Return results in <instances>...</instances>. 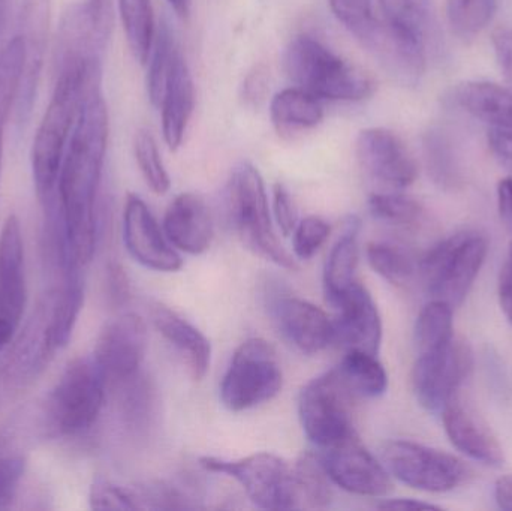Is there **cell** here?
<instances>
[{"instance_id": "cell-18", "label": "cell", "mask_w": 512, "mask_h": 511, "mask_svg": "<svg viewBox=\"0 0 512 511\" xmlns=\"http://www.w3.org/2000/svg\"><path fill=\"white\" fill-rule=\"evenodd\" d=\"M277 329L295 348L306 354H318L334 344L333 318L307 300L277 293L268 302Z\"/></svg>"}, {"instance_id": "cell-1", "label": "cell", "mask_w": 512, "mask_h": 511, "mask_svg": "<svg viewBox=\"0 0 512 511\" xmlns=\"http://www.w3.org/2000/svg\"><path fill=\"white\" fill-rule=\"evenodd\" d=\"M102 75L89 83L57 183L63 267H84L98 242V197L107 155L110 119Z\"/></svg>"}, {"instance_id": "cell-14", "label": "cell", "mask_w": 512, "mask_h": 511, "mask_svg": "<svg viewBox=\"0 0 512 511\" xmlns=\"http://www.w3.org/2000/svg\"><path fill=\"white\" fill-rule=\"evenodd\" d=\"M27 302L20 221L9 215L0 231V353L14 341Z\"/></svg>"}, {"instance_id": "cell-6", "label": "cell", "mask_w": 512, "mask_h": 511, "mask_svg": "<svg viewBox=\"0 0 512 511\" xmlns=\"http://www.w3.org/2000/svg\"><path fill=\"white\" fill-rule=\"evenodd\" d=\"M489 254V240L477 231H462L426 252L418 273L430 296L457 306L466 299Z\"/></svg>"}, {"instance_id": "cell-57", "label": "cell", "mask_w": 512, "mask_h": 511, "mask_svg": "<svg viewBox=\"0 0 512 511\" xmlns=\"http://www.w3.org/2000/svg\"><path fill=\"white\" fill-rule=\"evenodd\" d=\"M168 2L173 6L174 11H176V14L179 15V17H188L191 0H168Z\"/></svg>"}, {"instance_id": "cell-19", "label": "cell", "mask_w": 512, "mask_h": 511, "mask_svg": "<svg viewBox=\"0 0 512 511\" xmlns=\"http://www.w3.org/2000/svg\"><path fill=\"white\" fill-rule=\"evenodd\" d=\"M357 39L394 80L405 86L420 83L426 72V42L402 35L379 18L357 35Z\"/></svg>"}, {"instance_id": "cell-33", "label": "cell", "mask_w": 512, "mask_h": 511, "mask_svg": "<svg viewBox=\"0 0 512 511\" xmlns=\"http://www.w3.org/2000/svg\"><path fill=\"white\" fill-rule=\"evenodd\" d=\"M120 18L132 56L146 65L155 39V18L150 0H119Z\"/></svg>"}, {"instance_id": "cell-12", "label": "cell", "mask_w": 512, "mask_h": 511, "mask_svg": "<svg viewBox=\"0 0 512 511\" xmlns=\"http://www.w3.org/2000/svg\"><path fill=\"white\" fill-rule=\"evenodd\" d=\"M147 341L146 323L132 312L119 315L102 327L93 357L108 386H119L141 372Z\"/></svg>"}, {"instance_id": "cell-48", "label": "cell", "mask_w": 512, "mask_h": 511, "mask_svg": "<svg viewBox=\"0 0 512 511\" xmlns=\"http://www.w3.org/2000/svg\"><path fill=\"white\" fill-rule=\"evenodd\" d=\"M268 83H270V77H268L267 68L264 65L255 66L243 83L242 96L246 105L252 108L261 107L267 96Z\"/></svg>"}, {"instance_id": "cell-7", "label": "cell", "mask_w": 512, "mask_h": 511, "mask_svg": "<svg viewBox=\"0 0 512 511\" xmlns=\"http://www.w3.org/2000/svg\"><path fill=\"white\" fill-rule=\"evenodd\" d=\"M283 386L282 366L276 350L261 338L243 342L225 372L221 401L233 413L270 402Z\"/></svg>"}, {"instance_id": "cell-49", "label": "cell", "mask_w": 512, "mask_h": 511, "mask_svg": "<svg viewBox=\"0 0 512 511\" xmlns=\"http://www.w3.org/2000/svg\"><path fill=\"white\" fill-rule=\"evenodd\" d=\"M492 42L502 74L512 86V27L496 29L493 32Z\"/></svg>"}, {"instance_id": "cell-55", "label": "cell", "mask_w": 512, "mask_h": 511, "mask_svg": "<svg viewBox=\"0 0 512 511\" xmlns=\"http://www.w3.org/2000/svg\"><path fill=\"white\" fill-rule=\"evenodd\" d=\"M382 510H439L441 507L424 501L411 500V498H396V500H384L378 504Z\"/></svg>"}, {"instance_id": "cell-10", "label": "cell", "mask_w": 512, "mask_h": 511, "mask_svg": "<svg viewBox=\"0 0 512 511\" xmlns=\"http://www.w3.org/2000/svg\"><path fill=\"white\" fill-rule=\"evenodd\" d=\"M382 458L388 473L403 485L432 494L454 491L471 477V470L456 456L412 441H390Z\"/></svg>"}, {"instance_id": "cell-52", "label": "cell", "mask_w": 512, "mask_h": 511, "mask_svg": "<svg viewBox=\"0 0 512 511\" xmlns=\"http://www.w3.org/2000/svg\"><path fill=\"white\" fill-rule=\"evenodd\" d=\"M108 287L110 297L117 305H123L129 299V282L125 270L119 264H111L108 269Z\"/></svg>"}, {"instance_id": "cell-38", "label": "cell", "mask_w": 512, "mask_h": 511, "mask_svg": "<svg viewBox=\"0 0 512 511\" xmlns=\"http://www.w3.org/2000/svg\"><path fill=\"white\" fill-rule=\"evenodd\" d=\"M382 20L402 35L426 42L430 0H379Z\"/></svg>"}, {"instance_id": "cell-5", "label": "cell", "mask_w": 512, "mask_h": 511, "mask_svg": "<svg viewBox=\"0 0 512 511\" xmlns=\"http://www.w3.org/2000/svg\"><path fill=\"white\" fill-rule=\"evenodd\" d=\"M107 387V380L95 357L72 360L47 399V420L51 431L63 438L87 434L101 416Z\"/></svg>"}, {"instance_id": "cell-45", "label": "cell", "mask_w": 512, "mask_h": 511, "mask_svg": "<svg viewBox=\"0 0 512 511\" xmlns=\"http://www.w3.org/2000/svg\"><path fill=\"white\" fill-rule=\"evenodd\" d=\"M331 11L337 20L351 30L352 35H360L373 20V0H328Z\"/></svg>"}, {"instance_id": "cell-30", "label": "cell", "mask_w": 512, "mask_h": 511, "mask_svg": "<svg viewBox=\"0 0 512 511\" xmlns=\"http://www.w3.org/2000/svg\"><path fill=\"white\" fill-rule=\"evenodd\" d=\"M423 156L427 174L438 188L456 191L463 185L456 147L447 132L430 128L423 135Z\"/></svg>"}, {"instance_id": "cell-39", "label": "cell", "mask_w": 512, "mask_h": 511, "mask_svg": "<svg viewBox=\"0 0 512 511\" xmlns=\"http://www.w3.org/2000/svg\"><path fill=\"white\" fill-rule=\"evenodd\" d=\"M496 11L498 0H448V23L459 38L471 39L492 23Z\"/></svg>"}, {"instance_id": "cell-56", "label": "cell", "mask_w": 512, "mask_h": 511, "mask_svg": "<svg viewBox=\"0 0 512 511\" xmlns=\"http://www.w3.org/2000/svg\"><path fill=\"white\" fill-rule=\"evenodd\" d=\"M495 498L499 509L512 511V476H504L496 482Z\"/></svg>"}, {"instance_id": "cell-4", "label": "cell", "mask_w": 512, "mask_h": 511, "mask_svg": "<svg viewBox=\"0 0 512 511\" xmlns=\"http://www.w3.org/2000/svg\"><path fill=\"white\" fill-rule=\"evenodd\" d=\"M227 209L237 236L249 251L282 269H298L274 231L264 180L251 162H242L231 173Z\"/></svg>"}, {"instance_id": "cell-15", "label": "cell", "mask_w": 512, "mask_h": 511, "mask_svg": "<svg viewBox=\"0 0 512 511\" xmlns=\"http://www.w3.org/2000/svg\"><path fill=\"white\" fill-rule=\"evenodd\" d=\"M355 153L364 173L384 188L400 191L417 180V161L405 141L390 129L361 131L355 143Z\"/></svg>"}, {"instance_id": "cell-20", "label": "cell", "mask_w": 512, "mask_h": 511, "mask_svg": "<svg viewBox=\"0 0 512 511\" xmlns=\"http://www.w3.org/2000/svg\"><path fill=\"white\" fill-rule=\"evenodd\" d=\"M334 344L343 350H360L378 356L382 342V320L372 294L360 281L334 305Z\"/></svg>"}, {"instance_id": "cell-24", "label": "cell", "mask_w": 512, "mask_h": 511, "mask_svg": "<svg viewBox=\"0 0 512 511\" xmlns=\"http://www.w3.org/2000/svg\"><path fill=\"white\" fill-rule=\"evenodd\" d=\"M162 132L171 152H176L185 140L189 122L195 108V86L185 57L177 51L173 68L168 75L167 86L162 96Z\"/></svg>"}, {"instance_id": "cell-17", "label": "cell", "mask_w": 512, "mask_h": 511, "mask_svg": "<svg viewBox=\"0 0 512 511\" xmlns=\"http://www.w3.org/2000/svg\"><path fill=\"white\" fill-rule=\"evenodd\" d=\"M51 23V0H23L18 33L24 44V69L15 105V122L23 128L29 122L36 99L42 66L47 53Z\"/></svg>"}, {"instance_id": "cell-46", "label": "cell", "mask_w": 512, "mask_h": 511, "mask_svg": "<svg viewBox=\"0 0 512 511\" xmlns=\"http://www.w3.org/2000/svg\"><path fill=\"white\" fill-rule=\"evenodd\" d=\"M26 464L21 456L0 458V510L8 509L18 492Z\"/></svg>"}, {"instance_id": "cell-32", "label": "cell", "mask_w": 512, "mask_h": 511, "mask_svg": "<svg viewBox=\"0 0 512 511\" xmlns=\"http://www.w3.org/2000/svg\"><path fill=\"white\" fill-rule=\"evenodd\" d=\"M24 69V44L15 35L0 51V173H2L3 138L12 111L17 105Z\"/></svg>"}, {"instance_id": "cell-29", "label": "cell", "mask_w": 512, "mask_h": 511, "mask_svg": "<svg viewBox=\"0 0 512 511\" xmlns=\"http://www.w3.org/2000/svg\"><path fill=\"white\" fill-rule=\"evenodd\" d=\"M355 398H379L388 389V374L376 354L348 350L336 368Z\"/></svg>"}, {"instance_id": "cell-35", "label": "cell", "mask_w": 512, "mask_h": 511, "mask_svg": "<svg viewBox=\"0 0 512 511\" xmlns=\"http://www.w3.org/2000/svg\"><path fill=\"white\" fill-rule=\"evenodd\" d=\"M369 210L376 221L403 230L420 227L426 218V210L420 201L397 191L370 195Z\"/></svg>"}, {"instance_id": "cell-36", "label": "cell", "mask_w": 512, "mask_h": 511, "mask_svg": "<svg viewBox=\"0 0 512 511\" xmlns=\"http://www.w3.org/2000/svg\"><path fill=\"white\" fill-rule=\"evenodd\" d=\"M454 339L453 306L433 299L424 306L415 324L418 354L439 350Z\"/></svg>"}, {"instance_id": "cell-50", "label": "cell", "mask_w": 512, "mask_h": 511, "mask_svg": "<svg viewBox=\"0 0 512 511\" xmlns=\"http://www.w3.org/2000/svg\"><path fill=\"white\" fill-rule=\"evenodd\" d=\"M83 8L96 30L105 39L110 38L111 23H113L110 0H86L83 3Z\"/></svg>"}, {"instance_id": "cell-41", "label": "cell", "mask_w": 512, "mask_h": 511, "mask_svg": "<svg viewBox=\"0 0 512 511\" xmlns=\"http://www.w3.org/2000/svg\"><path fill=\"white\" fill-rule=\"evenodd\" d=\"M134 152L138 168H140L147 186L155 194H167L171 188V179L164 162H162L158 143L149 129H140L135 135Z\"/></svg>"}, {"instance_id": "cell-44", "label": "cell", "mask_w": 512, "mask_h": 511, "mask_svg": "<svg viewBox=\"0 0 512 511\" xmlns=\"http://www.w3.org/2000/svg\"><path fill=\"white\" fill-rule=\"evenodd\" d=\"M89 504L93 510H138L134 489L123 488L104 477L93 480Z\"/></svg>"}, {"instance_id": "cell-9", "label": "cell", "mask_w": 512, "mask_h": 511, "mask_svg": "<svg viewBox=\"0 0 512 511\" xmlns=\"http://www.w3.org/2000/svg\"><path fill=\"white\" fill-rule=\"evenodd\" d=\"M200 465L236 480L259 509L295 510L294 470L280 456L261 452L234 461L204 456Z\"/></svg>"}, {"instance_id": "cell-34", "label": "cell", "mask_w": 512, "mask_h": 511, "mask_svg": "<svg viewBox=\"0 0 512 511\" xmlns=\"http://www.w3.org/2000/svg\"><path fill=\"white\" fill-rule=\"evenodd\" d=\"M123 420L129 428L143 431L152 423L156 414V390L146 375L138 372L135 377L116 386Z\"/></svg>"}, {"instance_id": "cell-42", "label": "cell", "mask_w": 512, "mask_h": 511, "mask_svg": "<svg viewBox=\"0 0 512 511\" xmlns=\"http://www.w3.org/2000/svg\"><path fill=\"white\" fill-rule=\"evenodd\" d=\"M132 489L138 510H185L197 507L189 492L173 483L150 482Z\"/></svg>"}, {"instance_id": "cell-28", "label": "cell", "mask_w": 512, "mask_h": 511, "mask_svg": "<svg viewBox=\"0 0 512 511\" xmlns=\"http://www.w3.org/2000/svg\"><path fill=\"white\" fill-rule=\"evenodd\" d=\"M271 122L282 137L315 128L324 119L321 99L303 89H285L277 93L270 104Z\"/></svg>"}, {"instance_id": "cell-47", "label": "cell", "mask_w": 512, "mask_h": 511, "mask_svg": "<svg viewBox=\"0 0 512 511\" xmlns=\"http://www.w3.org/2000/svg\"><path fill=\"white\" fill-rule=\"evenodd\" d=\"M273 215L283 237L291 236L298 224L297 206L288 189L280 183L273 189Z\"/></svg>"}, {"instance_id": "cell-2", "label": "cell", "mask_w": 512, "mask_h": 511, "mask_svg": "<svg viewBox=\"0 0 512 511\" xmlns=\"http://www.w3.org/2000/svg\"><path fill=\"white\" fill-rule=\"evenodd\" d=\"M57 77L47 111L32 144V174L36 197L44 210L57 203L60 168L77 123L87 87L102 75L101 56H57Z\"/></svg>"}, {"instance_id": "cell-13", "label": "cell", "mask_w": 512, "mask_h": 511, "mask_svg": "<svg viewBox=\"0 0 512 511\" xmlns=\"http://www.w3.org/2000/svg\"><path fill=\"white\" fill-rule=\"evenodd\" d=\"M319 458L333 485L349 494L379 498L391 491L390 473L357 434L322 449Z\"/></svg>"}, {"instance_id": "cell-37", "label": "cell", "mask_w": 512, "mask_h": 511, "mask_svg": "<svg viewBox=\"0 0 512 511\" xmlns=\"http://www.w3.org/2000/svg\"><path fill=\"white\" fill-rule=\"evenodd\" d=\"M366 255L370 267L390 284L406 285L417 275V261L408 249L396 243H370Z\"/></svg>"}, {"instance_id": "cell-40", "label": "cell", "mask_w": 512, "mask_h": 511, "mask_svg": "<svg viewBox=\"0 0 512 511\" xmlns=\"http://www.w3.org/2000/svg\"><path fill=\"white\" fill-rule=\"evenodd\" d=\"M179 48L174 44L173 33L167 23L161 24L156 41L153 42L152 53L149 57V71H147V93L153 105H161L167 86L168 75L173 68Z\"/></svg>"}, {"instance_id": "cell-43", "label": "cell", "mask_w": 512, "mask_h": 511, "mask_svg": "<svg viewBox=\"0 0 512 511\" xmlns=\"http://www.w3.org/2000/svg\"><path fill=\"white\" fill-rule=\"evenodd\" d=\"M330 224L319 216H307L298 221L292 231V249L298 260H310L330 236Z\"/></svg>"}, {"instance_id": "cell-8", "label": "cell", "mask_w": 512, "mask_h": 511, "mask_svg": "<svg viewBox=\"0 0 512 511\" xmlns=\"http://www.w3.org/2000/svg\"><path fill=\"white\" fill-rule=\"evenodd\" d=\"M355 399L336 368L303 387L298 398V417L304 434L318 449H327L357 434L352 416Z\"/></svg>"}, {"instance_id": "cell-3", "label": "cell", "mask_w": 512, "mask_h": 511, "mask_svg": "<svg viewBox=\"0 0 512 511\" xmlns=\"http://www.w3.org/2000/svg\"><path fill=\"white\" fill-rule=\"evenodd\" d=\"M283 69L298 89L328 101H364L376 89L375 81L363 69L309 35L295 36L289 42L283 53Z\"/></svg>"}, {"instance_id": "cell-23", "label": "cell", "mask_w": 512, "mask_h": 511, "mask_svg": "<svg viewBox=\"0 0 512 511\" xmlns=\"http://www.w3.org/2000/svg\"><path fill=\"white\" fill-rule=\"evenodd\" d=\"M153 326L177 351L192 380L201 381L212 365V345L203 332L162 303L150 309Z\"/></svg>"}, {"instance_id": "cell-27", "label": "cell", "mask_w": 512, "mask_h": 511, "mask_svg": "<svg viewBox=\"0 0 512 511\" xmlns=\"http://www.w3.org/2000/svg\"><path fill=\"white\" fill-rule=\"evenodd\" d=\"M456 102L490 128L512 134V90L490 81H468L456 90Z\"/></svg>"}, {"instance_id": "cell-21", "label": "cell", "mask_w": 512, "mask_h": 511, "mask_svg": "<svg viewBox=\"0 0 512 511\" xmlns=\"http://www.w3.org/2000/svg\"><path fill=\"white\" fill-rule=\"evenodd\" d=\"M441 413L448 438L463 455L487 467L504 464V450L498 438L459 396H454Z\"/></svg>"}, {"instance_id": "cell-58", "label": "cell", "mask_w": 512, "mask_h": 511, "mask_svg": "<svg viewBox=\"0 0 512 511\" xmlns=\"http://www.w3.org/2000/svg\"><path fill=\"white\" fill-rule=\"evenodd\" d=\"M6 12H8V0H0V33L5 26Z\"/></svg>"}, {"instance_id": "cell-25", "label": "cell", "mask_w": 512, "mask_h": 511, "mask_svg": "<svg viewBox=\"0 0 512 511\" xmlns=\"http://www.w3.org/2000/svg\"><path fill=\"white\" fill-rule=\"evenodd\" d=\"M84 305V279L81 267L62 269V285L45 303V329L48 344L56 354L68 345Z\"/></svg>"}, {"instance_id": "cell-54", "label": "cell", "mask_w": 512, "mask_h": 511, "mask_svg": "<svg viewBox=\"0 0 512 511\" xmlns=\"http://www.w3.org/2000/svg\"><path fill=\"white\" fill-rule=\"evenodd\" d=\"M498 206L504 221L512 225V176L505 177L498 185Z\"/></svg>"}, {"instance_id": "cell-26", "label": "cell", "mask_w": 512, "mask_h": 511, "mask_svg": "<svg viewBox=\"0 0 512 511\" xmlns=\"http://www.w3.org/2000/svg\"><path fill=\"white\" fill-rule=\"evenodd\" d=\"M361 221L349 216L342 234L334 243L324 266V293L331 306L336 305L346 291L358 281Z\"/></svg>"}, {"instance_id": "cell-22", "label": "cell", "mask_w": 512, "mask_h": 511, "mask_svg": "<svg viewBox=\"0 0 512 511\" xmlns=\"http://www.w3.org/2000/svg\"><path fill=\"white\" fill-rule=\"evenodd\" d=\"M165 236L180 252L201 255L209 251L215 237L212 213L197 194H180L168 206L164 216Z\"/></svg>"}, {"instance_id": "cell-53", "label": "cell", "mask_w": 512, "mask_h": 511, "mask_svg": "<svg viewBox=\"0 0 512 511\" xmlns=\"http://www.w3.org/2000/svg\"><path fill=\"white\" fill-rule=\"evenodd\" d=\"M499 303L505 318L512 326V264L508 260L499 275Z\"/></svg>"}, {"instance_id": "cell-51", "label": "cell", "mask_w": 512, "mask_h": 511, "mask_svg": "<svg viewBox=\"0 0 512 511\" xmlns=\"http://www.w3.org/2000/svg\"><path fill=\"white\" fill-rule=\"evenodd\" d=\"M487 141L499 164L512 171V134L492 128L487 135Z\"/></svg>"}, {"instance_id": "cell-16", "label": "cell", "mask_w": 512, "mask_h": 511, "mask_svg": "<svg viewBox=\"0 0 512 511\" xmlns=\"http://www.w3.org/2000/svg\"><path fill=\"white\" fill-rule=\"evenodd\" d=\"M123 242L129 255L146 269L174 273L182 269L179 251L159 227L149 206L137 194H129L123 209Z\"/></svg>"}, {"instance_id": "cell-31", "label": "cell", "mask_w": 512, "mask_h": 511, "mask_svg": "<svg viewBox=\"0 0 512 511\" xmlns=\"http://www.w3.org/2000/svg\"><path fill=\"white\" fill-rule=\"evenodd\" d=\"M294 470L295 509H327L333 501V482L319 455L304 453L292 465Z\"/></svg>"}, {"instance_id": "cell-59", "label": "cell", "mask_w": 512, "mask_h": 511, "mask_svg": "<svg viewBox=\"0 0 512 511\" xmlns=\"http://www.w3.org/2000/svg\"><path fill=\"white\" fill-rule=\"evenodd\" d=\"M510 261H511V264H512V242H511V246H510Z\"/></svg>"}, {"instance_id": "cell-11", "label": "cell", "mask_w": 512, "mask_h": 511, "mask_svg": "<svg viewBox=\"0 0 512 511\" xmlns=\"http://www.w3.org/2000/svg\"><path fill=\"white\" fill-rule=\"evenodd\" d=\"M472 366L471 348L456 338L439 350L418 354L412 384L421 407L432 413L444 410L471 374Z\"/></svg>"}]
</instances>
